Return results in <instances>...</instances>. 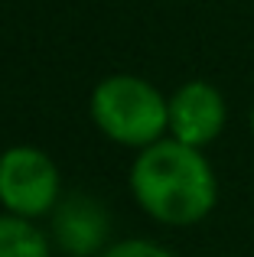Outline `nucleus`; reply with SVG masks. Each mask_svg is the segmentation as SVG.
<instances>
[{"mask_svg": "<svg viewBox=\"0 0 254 257\" xmlns=\"http://www.w3.org/2000/svg\"><path fill=\"white\" fill-rule=\"evenodd\" d=\"M127 186L140 212L166 228L199 225L218 202V176L209 157L173 137L134 157Z\"/></svg>", "mask_w": 254, "mask_h": 257, "instance_id": "obj_1", "label": "nucleus"}, {"mask_svg": "<svg viewBox=\"0 0 254 257\" xmlns=\"http://www.w3.org/2000/svg\"><path fill=\"white\" fill-rule=\"evenodd\" d=\"M88 117L101 137L140 153L170 137V94L144 75L114 72L91 88Z\"/></svg>", "mask_w": 254, "mask_h": 257, "instance_id": "obj_2", "label": "nucleus"}, {"mask_svg": "<svg viewBox=\"0 0 254 257\" xmlns=\"http://www.w3.org/2000/svg\"><path fill=\"white\" fill-rule=\"evenodd\" d=\"M62 202V173L46 150L17 144L0 153V208L26 221L49 218Z\"/></svg>", "mask_w": 254, "mask_h": 257, "instance_id": "obj_3", "label": "nucleus"}, {"mask_svg": "<svg viewBox=\"0 0 254 257\" xmlns=\"http://www.w3.org/2000/svg\"><path fill=\"white\" fill-rule=\"evenodd\" d=\"M52 251L65 257H101L111 247V215L101 199L88 192L62 195L56 212L49 215Z\"/></svg>", "mask_w": 254, "mask_h": 257, "instance_id": "obj_4", "label": "nucleus"}, {"mask_svg": "<svg viewBox=\"0 0 254 257\" xmlns=\"http://www.w3.org/2000/svg\"><path fill=\"white\" fill-rule=\"evenodd\" d=\"M228 124V101L212 82L189 78L170 94V137L205 150Z\"/></svg>", "mask_w": 254, "mask_h": 257, "instance_id": "obj_5", "label": "nucleus"}, {"mask_svg": "<svg viewBox=\"0 0 254 257\" xmlns=\"http://www.w3.org/2000/svg\"><path fill=\"white\" fill-rule=\"evenodd\" d=\"M0 257H52V241L36 221L0 215Z\"/></svg>", "mask_w": 254, "mask_h": 257, "instance_id": "obj_6", "label": "nucleus"}, {"mask_svg": "<svg viewBox=\"0 0 254 257\" xmlns=\"http://www.w3.org/2000/svg\"><path fill=\"white\" fill-rule=\"evenodd\" d=\"M101 257H176V254L150 238H121L111 241V247Z\"/></svg>", "mask_w": 254, "mask_h": 257, "instance_id": "obj_7", "label": "nucleus"}, {"mask_svg": "<svg viewBox=\"0 0 254 257\" xmlns=\"http://www.w3.org/2000/svg\"><path fill=\"white\" fill-rule=\"evenodd\" d=\"M248 127H251V137H254V101H251V114H248Z\"/></svg>", "mask_w": 254, "mask_h": 257, "instance_id": "obj_8", "label": "nucleus"}]
</instances>
